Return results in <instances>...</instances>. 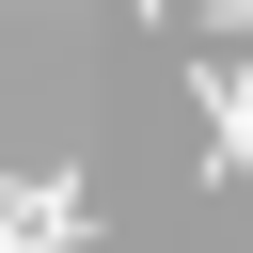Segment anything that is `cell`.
Instances as JSON below:
<instances>
[{
  "instance_id": "6da1fadb",
  "label": "cell",
  "mask_w": 253,
  "mask_h": 253,
  "mask_svg": "<svg viewBox=\"0 0 253 253\" xmlns=\"http://www.w3.org/2000/svg\"><path fill=\"white\" fill-rule=\"evenodd\" d=\"M63 237H79V190H63V174H32V190L0 206V253H63Z\"/></svg>"
}]
</instances>
